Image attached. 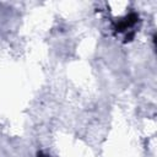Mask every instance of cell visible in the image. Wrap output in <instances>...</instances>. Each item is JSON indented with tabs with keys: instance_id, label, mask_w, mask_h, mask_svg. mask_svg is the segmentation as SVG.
I'll use <instances>...</instances> for the list:
<instances>
[{
	"instance_id": "obj_1",
	"label": "cell",
	"mask_w": 157,
	"mask_h": 157,
	"mask_svg": "<svg viewBox=\"0 0 157 157\" xmlns=\"http://www.w3.org/2000/svg\"><path fill=\"white\" fill-rule=\"evenodd\" d=\"M137 20H139V16H137L136 13H130V15H128L124 20L119 21V22L115 25V29L119 31V32L125 31V29H128L129 27L134 26V25L137 22Z\"/></svg>"
},
{
	"instance_id": "obj_2",
	"label": "cell",
	"mask_w": 157,
	"mask_h": 157,
	"mask_svg": "<svg viewBox=\"0 0 157 157\" xmlns=\"http://www.w3.org/2000/svg\"><path fill=\"white\" fill-rule=\"evenodd\" d=\"M36 157H48V156H47V155H44V153H43V152H38V153H37V156H36Z\"/></svg>"
}]
</instances>
